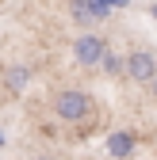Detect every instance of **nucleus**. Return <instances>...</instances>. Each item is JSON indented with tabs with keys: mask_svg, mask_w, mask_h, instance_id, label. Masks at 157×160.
Here are the masks:
<instances>
[{
	"mask_svg": "<svg viewBox=\"0 0 157 160\" xmlns=\"http://www.w3.org/2000/svg\"><path fill=\"white\" fill-rule=\"evenodd\" d=\"M134 133L130 130H115V133H107V156L111 160H127L130 152H134Z\"/></svg>",
	"mask_w": 157,
	"mask_h": 160,
	"instance_id": "5",
	"label": "nucleus"
},
{
	"mask_svg": "<svg viewBox=\"0 0 157 160\" xmlns=\"http://www.w3.org/2000/svg\"><path fill=\"white\" fill-rule=\"evenodd\" d=\"M153 19H157V4H153Z\"/></svg>",
	"mask_w": 157,
	"mask_h": 160,
	"instance_id": "9",
	"label": "nucleus"
},
{
	"mask_svg": "<svg viewBox=\"0 0 157 160\" xmlns=\"http://www.w3.org/2000/svg\"><path fill=\"white\" fill-rule=\"evenodd\" d=\"M127 57V80H134V84H153L157 80V53L153 50H130L123 53Z\"/></svg>",
	"mask_w": 157,
	"mask_h": 160,
	"instance_id": "3",
	"label": "nucleus"
},
{
	"mask_svg": "<svg viewBox=\"0 0 157 160\" xmlns=\"http://www.w3.org/2000/svg\"><path fill=\"white\" fill-rule=\"evenodd\" d=\"M100 69H104L107 76H127V57H123V53H111V50H107V57L100 61Z\"/></svg>",
	"mask_w": 157,
	"mask_h": 160,
	"instance_id": "7",
	"label": "nucleus"
},
{
	"mask_svg": "<svg viewBox=\"0 0 157 160\" xmlns=\"http://www.w3.org/2000/svg\"><path fill=\"white\" fill-rule=\"evenodd\" d=\"M149 92H153V99H157V80H153V84H149Z\"/></svg>",
	"mask_w": 157,
	"mask_h": 160,
	"instance_id": "8",
	"label": "nucleus"
},
{
	"mask_svg": "<svg viewBox=\"0 0 157 160\" xmlns=\"http://www.w3.org/2000/svg\"><path fill=\"white\" fill-rule=\"evenodd\" d=\"M104 57H107V42H104L100 34H92V31L77 34V42H73V61H77V65H84V69H100Z\"/></svg>",
	"mask_w": 157,
	"mask_h": 160,
	"instance_id": "2",
	"label": "nucleus"
},
{
	"mask_svg": "<svg viewBox=\"0 0 157 160\" xmlns=\"http://www.w3.org/2000/svg\"><path fill=\"white\" fill-rule=\"evenodd\" d=\"M54 118L57 122H65V126H81L92 118V95L81 92V88H62L54 95Z\"/></svg>",
	"mask_w": 157,
	"mask_h": 160,
	"instance_id": "1",
	"label": "nucleus"
},
{
	"mask_svg": "<svg viewBox=\"0 0 157 160\" xmlns=\"http://www.w3.org/2000/svg\"><path fill=\"white\" fill-rule=\"evenodd\" d=\"M69 15L77 23H96V19H107L111 4H100V0H84V4H69Z\"/></svg>",
	"mask_w": 157,
	"mask_h": 160,
	"instance_id": "4",
	"label": "nucleus"
},
{
	"mask_svg": "<svg viewBox=\"0 0 157 160\" xmlns=\"http://www.w3.org/2000/svg\"><path fill=\"white\" fill-rule=\"evenodd\" d=\"M27 84H31V69H27V65H8V69H4V88H8L12 95L27 92Z\"/></svg>",
	"mask_w": 157,
	"mask_h": 160,
	"instance_id": "6",
	"label": "nucleus"
}]
</instances>
